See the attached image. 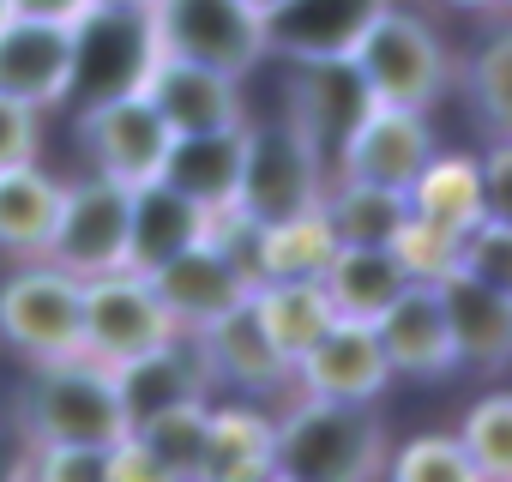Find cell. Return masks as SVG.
<instances>
[{"instance_id": "1", "label": "cell", "mask_w": 512, "mask_h": 482, "mask_svg": "<svg viewBox=\"0 0 512 482\" xmlns=\"http://www.w3.org/2000/svg\"><path fill=\"white\" fill-rule=\"evenodd\" d=\"M386 464V428L368 416V404L350 398H314L272 422V476L284 482H362Z\"/></svg>"}, {"instance_id": "2", "label": "cell", "mask_w": 512, "mask_h": 482, "mask_svg": "<svg viewBox=\"0 0 512 482\" xmlns=\"http://www.w3.org/2000/svg\"><path fill=\"white\" fill-rule=\"evenodd\" d=\"M19 428L25 440H85V446L133 434L115 398V374L91 356L37 362V380L19 392Z\"/></svg>"}, {"instance_id": "3", "label": "cell", "mask_w": 512, "mask_h": 482, "mask_svg": "<svg viewBox=\"0 0 512 482\" xmlns=\"http://www.w3.org/2000/svg\"><path fill=\"white\" fill-rule=\"evenodd\" d=\"M350 67L362 73L368 103H398V109H428L446 91V73H452L446 43L434 37V25L404 13V7H392V0L362 31Z\"/></svg>"}, {"instance_id": "4", "label": "cell", "mask_w": 512, "mask_h": 482, "mask_svg": "<svg viewBox=\"0 0 512 482\" xmlns=\"http://www.w3.org/2000/svg\"><path fill=\"white\" fill-rule=\"evenodd\" d=\"M175 332L181 326L169 320V308L157 302L145 272L115 266V272L79 278V356H91L103 368H121V362L169 344Z\"/></svg>"}, {"instance_id": "5", "label": "cell", "mask_w": 512, "mask_h": 482, "mask_svg": "<svg viewBox=\"0 0 512 482\" xmlns=\"http://www.w3.org/2000/svg\"><path fill=\"white\" fill-rule=\"evenodd\" d=\"M320 193H326V157L302 139L290 115L272 127H247L241 181H235L229 211H241L247 223H278V217L320 205Z\"/></svg>"}, {"instance_id": "6", "label": "cell", "mask_w": 512, "mask_h": 482, "mask_svg": "<svg viewBox=\"0 0 512 482\" xmlns=\"http://www.w3.org/2000/svg\"><path fill=\"white\" fill-rule=\"evenodd\" d=\"M145 25H151L157 55L199 61L229 79H241L266 55V19L247 0H151Z\"/></svg>"}, {"instance_id": "7", "label": "cell", "mask_w": 512, "mask_h": 482, "mask_svg": "<svg viewBox=\"0 0 512 482\" xmlns=\"http://www.w3.org/2000/svg\"><path fill=\"white\" fill-rule=\"evenodd\" d=\"M73 31V61H67V103H103L121 91H139L157 43L145 25V7H97L85 0V13L67 25Z\"/></svg>"}, {"instance_id": "8", "label": "cell", "mask_w": 512, "mask_h": 482, "mask_svg": "<svg viewBox=\"0 0 512 482\" xmlns=\"http://www.w3.org/2000/svg\"><path fill=\"white\" fill-rule=\"evenodd\" d=\"M127 199L133 187L109 181V175H85V181H61V205L43 241V260H55L73 278L91 272H115L127 260Z\"/></svg>"}, {"instance_id": "9", "label": "cell", "mask_w": 512, "mask_h": 482, "mask_svg": "<svg viewBox=\"0 0 512 482\" xmlns=\"http://www.w3.org/2000/svg\"><path fill=\"white\" fill-rule=\"evenodd\" d=\"M0 338L31 362L79 356V278L55 260H31L0 284Z\"/></svg>"}, {"instance_id": "10", "label": "cell", "mask_w": 512, "mask_h": 482, "mask_svg": "<svg viewBox=\"0 0 512 482\" xmlns=\"http://www.w3.org/2000/svg\"><path fill=\"white\" fill-rule=\"evenodd\" d=\"M145 278H151L157 302L169 308V320H175L181 332H199V326H211L217 314H229V308H241V302L253 296L247 266L223 248V241H211V235L193 241V248H181V254H169V260L151 266Z\"/></svg>"}, {"instance_id": "11", "label": "cell", "mask_w": 512, "mask_h": 482, "mask_svg": "<svg viewBox=\"0 0 512 482\" xmlns=\"http://www.w3.org/2000/svg\"><path fill=\"white\" fill-rule=\"evenodd\" d=\"M79 139L97 163V175L121 181V187H139L157 175L163 151H169V127L163 115L145 103V91H121V97H103V103H85L79 109Z\"/></svg>"}, {"instance_id": "12", "label": "cell", "mask_w": 512, "mask_h": 482, "mask_svg": "<svg viewBox=\"0 0 512 482\" xmlns=\"http://www.w3.org/2000/svg\"><path fill=\"white\" fill-rule=\"evenodd\" d=\"M434 157V127L422 109H398V103H368L356 115V127L338 145V175L350 181H374V187H410L416 169Z\"/></svg>"}, {"instance_id": "13", "label": "cell", "mask_w": 512, "mask_h": 482, "mask_svg": "<svg viewBox=\"0 0 512 482\" xmlns=\"http://www.w3.org/2000/svg\"><path fill=\"white\" fill-rule=\"evenodd\" d=\"M296 386L314 392V398H350V404H374L392 380L386 356H380V338L368 320H344L332 314V326L290 362Z\"/></svg>"}, {"instance_id": "14", "label": "cell", "mask_w": 512, "mask_h": 482, "mask_svg": "<svg viewBox=\"0 0 512 482\" xmlns=\"http://www.w3.org/2000/svg\"><path fill=\"white\" fill-rule=\"evenodd\" d=\"M386 0H278L266 13V49L284 61H350Z\"/></svg>"}, {"instance_id": "15", "label": "cell", "mask_w": 512, "mask_h": 482, "mask_svg": "<svg viewBox=\"0 0 512 482\" xmlns=\"http://www.w3.org/2000/svg\"><path fill=\"white\" fill-rule=\"evenodd\" d=\"M241 79L217 73V67H199V61H175V55H151L139 91L145 103L163 115L169 133H205V127H235L247 121L241 115V97H235Z\"/></svg>"}, {"instance_id": "16", "label": "cell", "mask_w": 512, "mask_h": 482, "mask_svg": "<svg viewBox=\"0 0 512 482\" xmlns=\"http://www.w3.org/2000/svg\"><path fill=\"white\" fill-rule=\"evenodd\" d=\"M434 296H440V314H446L452 356L464 368L500 374L512 362V290H494L470 272H446L434 284Z\"/></svg>"}, {"instance_id": "17", "label": "cell", "mask_w": 512, "mask_h": 482, "mask_svg": "<svg viewBox=\"0 0 512 482\" xmlns=\"http://www.w3.org/2000/svg\"><path fill=\"white\" fill-rule=\"evenodd\" d=\"M374 338H380V356L392 374H416V380H440L458 368L452 356V338H446V314H440V296L434 284H404L374 320Z\"/></svg>"}, {"instance_id": "18", "label": "cell", "mask_w": 512, "mask_h": 482, "mask_svg": "<svg viewBox=\"0 0 512 482\" xmlns=\"http://www.w3.org/2000/svg\"><path fill=\"white\" fill-rule=\"evenodd\" d=\"M187 338H193L199 368H205V380H211V386L272 392V386H284V380H290V362H284V356H278V344L266 338V326H260V314H253V302H241V308L217 314L211 326H199V332H187Z\"/></svg>"}, {"instance_id": "19", "label": "cell", "mask_w": 512, "mask_h": 482, "mask_svg": "<svg viewBox=\"0 0 512 482\" xmlns=\"http://www.w3.org/2000/svg\"><path fill=\"white\" fill-rule=\"evenodd\" d=\"M67 61H73V31L61 19L7 13V25H0V91L7 97H25L31 109L67 103Z\"/></svg>"}, {"instance_id": "20", "label": "cell", "mask_w": 512, "mask_h": 482, "mask_svg": "<svg viewBox=\"0 0 512 482\" xmlns=\"http://www.w3.org/2000/svg\"><path fill=\"white\" fill-rule=\"evenodd\" d=\"M205 235H211V211L151 175V181H139L133 199H127V260H121V266L151 272V266H163L169 254L193 248V241H205Z\"/></svg>"}, {"instance_id": "21", "label": "cell", "mask_w": 512, "mask_h": 482, "mask_svg": "<svg viewBox=\"0 0 512 482\" xmlns=\"http://www.w3.org/2000/svg\"><path fill=\"white\" fill-rule=\"evenodd\" d=\"M241 151H247V121L205 127V133H169L157 181H169L175 193L199 199L205 211H229L235 181H241Z\"/></svg>"}, {"instance_id": "22", "label": "cell", "mask_w": 512, "mask_h": 482, "mask_svg": "<svg viewBox=\"0 0 512 482\" xmlns=\"http://www.w3.org/2000/svg\"><path fill=\"white\" fill-rule=\"evenodd\" d=\"M368 109L362 73L350 61H296L290 79V121L302 127V139L326 157L344 145V133L356 127V115Z\"/></svg>"}, {"instance_id": "23", "label": "cell", "mask_w": 512, "mask_h": 482, "mask_svg": "<svg viewBox=\"0 0 512 482\" xmlns=\"http://www.w3.org/2000/svg\"><path fill=\"white\" fill-rule=\"evenodd\" d=\"M109 374H115V398H121L127 428L145 422V416H157V410H169V404H181V398H205L211 392V380H205L199 350H193L187 332H175L169 344H157V350L109 368Z\"/></svg>"}, {"instance_id": "24", "label": "cell", "mask_w": 512, "mask_h": 482, "mask_svg": "<svg viewBox=\"0 0 512 482\" xmlns=\"http://www.w3.org/2000/svg\"><path fill=\"white\" fill-rule=\"evenodd\" d=\"M404 284H410V272L398 266L392 248H356V241H338V254L320 272V290H326L332 314H344V320H374Z\"/></svg>"}, {"instance_id": "25", "label": "cell", "mask_w": 512, "mask_h": 482, "mask_svg": "<svg viewBox=\"0 0 512 482\" xmlns=\"http://www.w3.org/2000/svg\"><path fill=\"white\" fill-rule=\"evenodd\" d=\"M338 254V235L320 205L278 217V223H253V284L266 278H320L326 260Z\"/></svg>"}, {"instance_id": "26", "label": "cell", "mask_w": 512, "mask_h": 482, "mask_svg": "<svg viewBox=\"0 0 512 482\" xmlns=\"http://www.w3.org/2000/svg\"><path fill=\"white\" fill-rule=\"evenodd\" d=\"M272 476V422L247 404H205V464L199 482H247Z\"/></svg>"}, {"instance_id": "27", "label": "cell", "mask_w": 512, "mask_h": 482, "mask_svg": "<svg viewBox=\"0 0 512 482\" xmlns=\"http://www.w3.org/2000/svg\"><path fill=\"white\" fill-rule=\"evenodd\" d=\"M404 205L452 235H464L476 217H488V193H482V163L476 157H428L416 169V181L404 187Z\"/></svg>"}, {"instance_id": "28", "label": "cell", "mask_w": 512, "mask_h": 482, "mask_svg": "<svg viewBox=\"0 0 512 482\" xmlns=\"http://www.w3.org/2000/svg\"><path fill=\"white\" fill-rule=\"evenodd\" d=\"M247 302H253V314H260V326L284 362H296L332 326V302H326L320 278H266V284H253Z\"/></svg>"}, {"instance_id": "29", "label": "cell", "mask_w": 512, "mask_h": 482, "mask_svg": "<svg viewBox=\"0 0 512 482\" xmlns=\"http://www.w3.org/2000/svg\"><path fill=\"white\" fill-rule=\"evenodd\" d=\"M55 205H61V181L43 175L37 157L0 169V248L19 254V260H43Z\"/></svg>"}, {"instance_id": "30", "label": "cell", "mask_w": 512, "mask_h": 482, "mask_svg": "<svg viewBox=\"0 0 512 482\" xmlns=\"http://www.w3.org/2000/svg\"><path fill=\"white\" fill-rule=\"evenodd\" d=\"M320 211H326L332 235L356 241V248H386V241L398 235V223L410 217V205H404L398 187H374V181H350V175L326 181Z\"/></svg>"}, {"instance_id": "31", "label": "cell", "mask_w": 512, "mask_h": 482, "mask_svg": "<svg viewBox=\"0 0 512 482\" xmlns=\"http://www.w3.org/2000/svg\"><path fill=\"white\" fill-rule=\"evenodd\" d=\"M133 440L151 452L163 482H199V464H205V398H181V404L133 422Z\"/></svg>"}, {"instance_id": "32", "label": "cell", "mask_w": 512, "mask_h": 482, "mask_svg": "<svg viewBox=\"0 0 512 482\" xmlns=\"http://www.w3.org/2000/svg\"><path fill=\"white\" fill-rule=\"evenodd\" d=\"M476 482H506L512 476V398L506 392H488L470 416H464V434H458Z\"/></svg>"}, {"instance_id": "33", "label": "cell", "mask_w": 512, "mask_h": 482, "mask_svg": "<svg viewBox=\"0 0 512 482\" xmlns=\"http://www.w3.org/2000/svg\"><path fill=\"white\" fill-rule=\"evenodd\" d=\"M386 248L398 254V266L416 284H440L446 272H458V235L440 229V223H428V217H416V211L398 223V235L386 241Z\"/></svg>"}, {"instance_id": "34", "label": "cell", "mask_w": 512, "mask_h": 482, "mask_svg": "<svg viewBox=\"0 0 512 482\" xmlns=\"http://www.w3.org/2000/svg\"><path fill=\"white\" fill-rule=\"evenodd\" d=\"M380 470H386L392 482H476V470H470L458 434H422V440H410L404 452H392Z\"/></svg>"}, {"instance_id": "35", "label": "cell", "mask_w": 512, "mask_h": 482, "mask_svg": "<svg viewBox=\"0 0 512 482\" xmlns=\"http://www.w3.org/2000/svg\"><path fill=\"white\" fill-rule=\"evenodd\" d=\"M458 272H470L494 290H512V217L488 211L458 235Z\"/></svg>"}, {"instance_id": "36", "label": "cell", "mask_w": 512, "mask_h": 482, "mask_svg": "<svg viewBox=\"0 0 512 482\" xmlns=\"http://www.w3.org/2000/svg\"><path fill=\"white\" fill-rule=\"evenodd\" d=\"M506 67H512V37L494 31L482 43V55L470 61V91H476V109H482L494 139H506V127H512V79H506Z\"/></svg>"}, {"instance_id": "37", "label": "cell", "mask_w": 512, "mask_h": 482, "mask_svg": "<svg viewBox=\"0 0 512 482\" xmlns=\"http://www.w3.org/2000/svg\"><path fill=\"white\" fill-rule=\"evenodd\" d=\"M109 446H85V440H31V470L49 482H103Z\"/></svg>"}, {"instance_id": "38", "label": "cell", "mask_w": 512, "mask_h": 482, "mask_svg": "<svg viewBox=\"0 0 512 482\" xmlns=\"http://www.w3.org/2000/svg\"><path fill=\"white\" fill-rule=\"evenodd\" d=\"M43 109H31L25 97H7L0 91V169L13 163H31L37 157V139H43Z\"/></svg>"}, {"instance_id": "39", "label": "cell", "mask_w": 512, "mask_h": 482, "mask_svg": "<svg viewBox=\"0 0 512 482\" xmlns=\"http://www.w3.org/2000/svg\"><path fill=\"white\" fill-rule=\"evenodd\" d=\"M13 13H31V19H61L73 25L85 13V0H13Z\"/></svg>"}, {"instance_id": "40", "label": "cell", "mask_w": 512, "mask_h": 482, "mask_svg": "<svg viewBox=\"0 0 512 482\" xmlns=\"http://www.w3.org/2000/svg\"><path fill=\"white\" fill-rule=\"evenodd\" d=\"M452 7H482V13H500L506 0H452Z\"/></svg>"}, {"instance_id": "41", "label": "cell", "mask_w": 512, "mask_h": 482, "mask_svg": "<svg viewBox=\"0 0 512 482\" xmlns=\"http://www.w3.org/2000/svg\"><path fill=\"white\" fill-rule=\"evenodd\" d=\"M97 7H151V0H97Z\"/></svg>"}, {"instance_id": "42", "label": "cell", "mask_w": 512, "mask_h": 482, "mask_svg": "<svg viewBox=\"0 0 512 482\" xmlns=\"http://www.w3.org/2000/svg\"><path fill=\"white\" fill-rule=\"evenodd\" d=\"M247 7H253V13H260V19H266V13L278 7V0H247Z\"/></svg>"}, {"instance_id": "43", "label": "cell", "mask_w": 512, "mask_h": 482, "mask_svg": "<svg viewBox=\"0 0 512 482\" xmlns=\"http://www.w3.org/2000/svg\"><path fill=\"white\" fill-rule=\"evenodd\" d=\"M7 13H13V0H0V25H7Z\"/></svg>"}]
</instances>
